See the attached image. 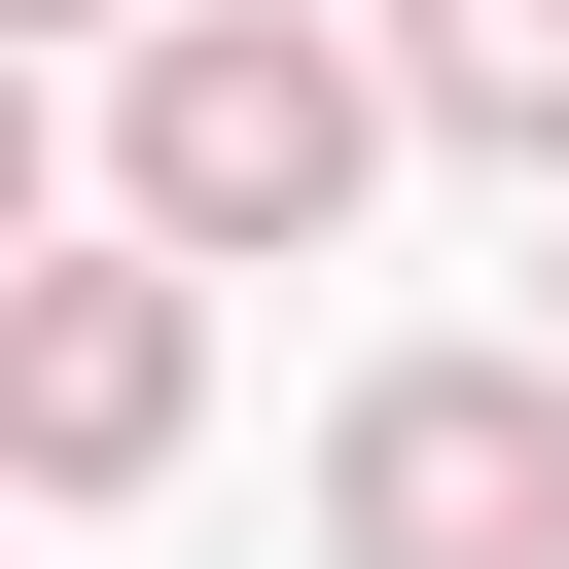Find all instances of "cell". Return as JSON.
I'll return each mask as SVG.
<instances>
[{"label": "cell", "instance_id": "obj_5", "mask_svg": "<svg viewBox=\"0 0 569 569\" xmlns=\"http://www.w3.org/2000/svg\"><path fill=\"white\" fill-rule=\"evenodd\" d=\"M36 249H71V213H36V36H0V284H36Z\"/></svg>", "mask_w": 569, "mask_h": 569}, {"label": "cell", "instance_id": "obj_2", "mask_svg": "<svg viewBox=\"0 0 569 569\" xmlns=\"http://www.w3.org/2000/svg\"><path fill=\"white\" fill-rule=\"evenodd\" d=\"M320 569H569V356H356Z\"/></svg>", "mask_w": 569, "mask_h": 569}, {"label": "cell", "instance_id": "obj_7", "mask_svg": "<svg viewBox=\"0 0 569 569\" xmlns=\"http://www.w3.org/2000/svg\"><path fill=\"white\" fill-rule=\"evenodd\" d=\"M533 213H569V178H533Z\"/></svg>", "mask_w": 569, "mask_h": 569}, {"label": "cell", "instance_id": "obj_1", "mask_svg": "<svg viewBox=\"0 0 569 569\" xmlns=\"http://www.w3.org/2000/svg\"><path fill=\"white\" fill-rule=\"evenodd\" d=\"M427 107H391V36H320V0H142V71H107V178H142V249H320L356 178H391Z\"/></svg>", "mask_w": 569, "mask_h": 569}, {"label": "cell", "instance_id": "obj_4", "mask_svg": "<svg viewBox=\"0 0 569 569\" xmlns=\"http://www.w3.org/2000/svg\"><path fill=\"white\" fill-rule=\"evenodd\" d=\"M391 107L498 142V178H569V0H391Z\"/></svg>", "mask_w": 569, "mask_h": 569}, {"label": "cell", "instance_id": "obj_3", "mask_svg": "<svg viewBox=\"0 0 569 569\" xmlns=\"http://www.w3.org/2000/svg\"><path fill=\"white\" fill-rule=\"evenodd\" d=\"M178 427H213V249H142V213L36 249L0 284V498H142Z\"/></svg>", "mask_w": 569, "mask_h": 569}, {"label": "cell", "instance_id": "obj_6", "mask_svg": "<svg viewBox=\"0 0 569 569\" xmlns=\"http://www.w3.org/2000/svg\"><path fill=\"white\" fill-rule=\"evenodd\" d=\"M0 36H142V0H0Z\"/></svg>", "mask_w": 569, "mask_h": 569}]
</instances>
